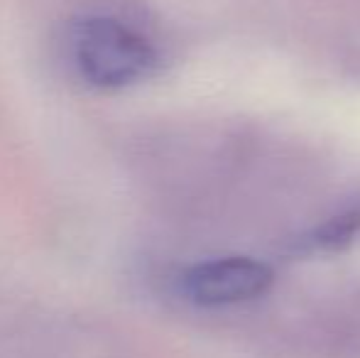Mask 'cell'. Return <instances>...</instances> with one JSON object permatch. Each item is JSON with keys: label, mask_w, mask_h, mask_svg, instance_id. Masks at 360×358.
<instances>
[{"label": "cell", "mask_w": 360, "mask_h": 358, "mask_svg": "<svg viewBox=\"0 0 360 358\" xmlns=\"http://www.w3.org/2000/svg\"><path fill=\"white\" fill-rule=\"evenodd\" d=\"M69 49L76 72L96 89H125L152 77L160 64L145 37L113 18H81L72 25Z\"/></svg>", "instance_id": "6da1fadb"}, {"label": "cell", "mask_w": 360, "mask_h": 358, "mask_svg": "<svg viewBox=\"0 0 360 358\" xmlns=\"http://www.w3.org/2000/svg\"><path fill=\"white\" fill-rule=\"evenodd\" d=\"M272 270L252 258H216L191 265L181 275V292L199 307H228L260 297L270 287Z\"/></svg>", "instance_id": "7a4b0ae2"}]
</instances>
